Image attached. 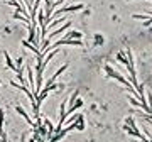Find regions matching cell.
I'll return each mask as SVG.
<instances>
[{
    "label": "cell",
    "instance_id": "obj_1",
    "mask_svg": "<svg viewBox=\"0 0 152 142\" xmlns=\"http://www.w3.org/2000/svg\"><path fill=\"white\" fill-rule=\"evenodd\" d=\"M124 129H125V132L129 134L130 137H137V139H142V134H140V130L137 129V125H135V119L134 117H127L125 119V125H124Z\"/></svg>",
    "mask_w": 152,
    "mask_h": 142
},
{
    "label": "cell",
    "instance_id": "obj_2",
    "mask_svg": "<svg viewBox=\"0 0 152 142\" xmlns=\"http://www.w3.org/2000/svg\"><path fill=\"white\" fill-rule=\"evenodd\" d=\"M81 9H85V5H83V4H76V5L63 7V9H59V10L56 12V17L61 15V14H64V12H76V10H81Z\"/></svg>",
    "mask_w": 152,
    "mask_h": 142
},
{
    "label": "cell",
    "instance_id": "obj_3",
    "mask_svg": "<svg viewBox=\"0 0 152 142\" xmlns=\"http://www.w3.org/2000/svg\"><path fill=\"white\" fill-rule=\"evenodd\" d=\"M15 110H17V112H19V113L22 115V117H24V119H26V122H27L29 125H32L34 129H37V125H36V124H34V122H32V119H31V117H29V115L26 113V110L22 108V107H19V105H17V107H15Z\"/></svg>",
    "mask_w": 152,
    "mask_h": 142
},
{
    "label": "cell",
    "instance_id": "obj_4",
    "mask_svg": "<svg viewBox=\"0 0 152 142\" xmlns=\"http://www.w3.org/2000/svg\"><path fill=\"white\" fill-rule=\"evenodd\" d=\"M80 107H83V100L80 98V97H78V98H76L75 102H71V103H69V108H68L66 115H68V113H73V112H75L76 108H80Z\"/></svg>",
    "mask_w": 152,
    "mask_h": 142
},
{
    "label": "cell",
    "instance_id": "obj_5",
    "mask_svg": "<svg viewBox=\"0 0 152 142\" xmlns=\"http://www.w3.org/2000/svg\"><path fill=\"white\" fill-rule=\"evenodd\" d=\"M117 61H118L120 64H124V66H127V64H129L127 51H118V53H117Z\"/></svg>",
    "mask_w": 152,
    "mask_h": 142
},
{
    "label": "cell",
    "instance_id": "obj_6",
    "mask_svg": "<svg viewBox=\"0 0 152 142\" xmlns=\"http://www.w3.org/2000/svg\"><path fill=\"white\" fill-rule=\"evenodd\" d=\"M81 37H83V34L80 31H68L64 34V39H81Z\"/></svg>",
    "mask_w": 152,
    "mask_h": 142
},
{
    "label": "cell",
    "instance_id": "obj_7",
    "mask_svg": "<svg viewBox=\"0 0 152 142\" xmlns=\"http://www.w3.org/2000/svg\"><path fill=\"white\" fill-rule=\"evenodd\" d=\"M4 56H5V64H7V68H10L12 71H17V66L14 64V61L10 59V56H9V53H4Z\"/></svg>",
    "mask_w": 152,
    "mask_h": 142
},
{
    "label": "cell",
    "instance_id": "obj_8",
    "mask_svg": "<svg viewBox=\"0 0 152 142\" xmlns=\"http://www.w3.org/2000/svg\"><path fill=\"white\" fill-rule=\"evenodd\" d=\"M27 76H29V86L32 88V91H34L36 88H34V76H32V66L31 64H27Z\"/></svg>",
    "mask_w": 152,
    "mask_h": 142
},
{
    "label": "cell",
    "instance_id": "obj_9",
    "mask_svg": "<svg viewBox=\"0 0 152 142\" xmlns=\"http://www.w3.org/2000/svg\"><path fill=\"white\" fill-rule=\"evenodd\" d=\"M105 39L100 36V34H95V46H100V44H103Z\"/></svg>",
    "mask_w": 152,
    "mask_h": 142
}]
</instances>
